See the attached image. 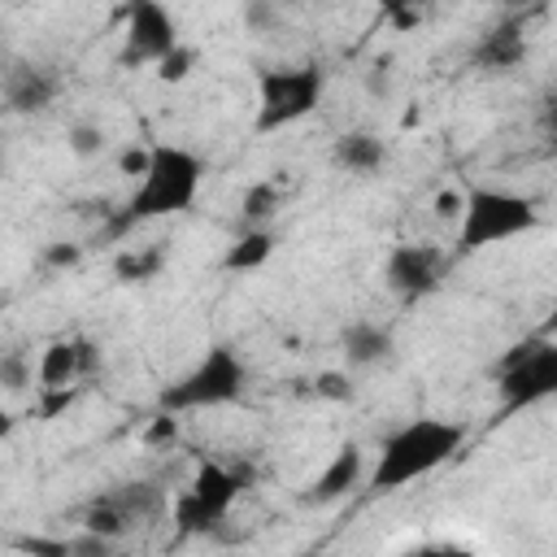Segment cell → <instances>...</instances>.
Listing matches in <instances>:
<instances>
[{
    "label": "cell",
    "mask_w": 557,
    "mask_h": 557,
    "mask_svg": "<svg viewBox=\"0 0 557 557\" xmlns=\"http://www.w3.org/2000/svg\"><path fill=\"white\" fill-rule=\"evenodd\" d=\"M405 557H470V553L466 548H453V544H422V548H413Z\"/></svg>",
    "instance_id": "4316f807"
},
{
    "label": "cell",
    "mask_w": 557,
    "mask_h": 557,
    "mask_svg": "<svg viewBox=\"0 0 557 557\" xmlns=\"http://www.w3.org/2000/svg\"><path fill=\"white\" fill-rule=\"evenodd\" d=\"M35 383V357L30 352H22V348H9V352H0V387L4 392H26Z\"/></svg>",
    "instance_id": "ffe728a7"
},
{
    "label": "cell",
    "mask_w": 557,
    "mask_h": 557,
    "mask_svg": "<svg viewBox=\"0 0 557 557\" xmlns=\"http://www.w3.org/2000/svg\"><path fill=\"white\" fill-rule=\"evenodd\" d=\"M178 22L165 4L135 0L122 9V61L126 65H157L178 48Z\"/></svg>",
    "instance_id": "52a82bcc"
},
{
    "label": "cell",
    "mask_w": 557,
    "mask_h": 557,
    "mask_svg": "<svg viewBox=\"0 0 557 557\" xmlns=\"http://www.w3.org/2000/svg\"><path fill=\"white\" fill-rule=\"evenodd\" d=\"M283 205V191H278V183H252L248 191H244V200H239V218H244V231H252V226H265L270 222V213Z\"/></svg>",
    "instance_id": "ac0fdd59"
},
{
    "label": "cell",
    "mask_w": 557,
    "mask_h": 557,
    "mask_svg": "<svg viewBox=\"0 0 557 557\" xmlns=\"http://www.w3.org/2000/svg\"><path fill=\"white\" fill-rule=\"evenodd\" d=\"M392 348H396L392 326H383V322H374V318H357V322L344 326V361H348L352 370H370V366L387 361Z\"/></svg>",
    "instance_id": "5bb4252c"
},
{
    "label": "cell",
    "mask_w": 557,
    "mask_h": 557,
    "mask_svg": "<svg viewBox=\"0 0 557 557\" xmlns=\"http://www.w3.org/2000/svg\"><path fill=\"white\" fill-rule=\"evenodd\" d=\"M527 57V39H522V26H496L492 35L479 39L474 48V61L487 65V70H513L518 61Z\"/></svg>",
    "instance_id": "2e32d148"
},
{
    "label": "cell",
    "mask_w": 557,
    "mask_h": 557,
    "mask_svg": "<svg viewBox=\"0 0 557 557\" xmlns=\"http://www.w3.org/2000/svg\"><path fill=\"white\" fill-rule=\"evenodd\" d=\"M57 87H61L57 74L30 61H9L0 70V96L13 113H44L57 100Z\"/></svg>",
    "instance_id": "8fae6325"
},
{
    "label": "cell",
    "mask_w": 557,
    "mask_h": 557,
    "mask_svg": "<svg viewBox=\"0 0 557 557\" xmlns=\"http://www.w3.org/2000/svg\"><path fill=\"white\" fill-rule=\"evenodd\" d=\"M65 139H70V152H74V157H96V152L104 148V131H100L96 122H74Z\"/></svg>",
    "instance_id": "7402d4cb"
},
{
    "label": "cell",
    "mask_w": 557,
    "mask_h": 557,
    "mask_svg": "<svg viewBox=\"0 0 557 557\" xmlns=\"http://www.w3.org/2000/svg\"><path fill=\"white\" fill-rule=\"evenodd\" d=\"M553 392H557V348L548 339L522 344V352H513L500 374L505 409H531V405L548 400Z\"/></svg>",
    "instance_id": "ba28073f"
},
{
    "label": "cell",
    "mask_w": 557,
    "mask_h": 557,
    "mask_svg": "<svg viewBox=\"0 0 557 557\" xmlns=\"http://www.w3.org/2000/svg\"><path fill=\"white\" fill-rule=\"evenodd\" d=\"M74 257H78V248H57L52 252V261H74Z\"/></svg>",
    "instance_id": "f1b7e54d"
},
{
    "label": "cell",
    "mask_w": 557,
    "mask_h": 557,
    "mask_svg": "<svg viewBox=\"0 0 557 557\" xmlns=\"http://www.w3.org/2000/svg\"><path fill=\"white\" fill-rule=\"evenodd\" d=\"M313 387H318L322 396H331V400H348V396H352V383H348V374H344V370H326Z\"/></svg>",
    "instance_id": "cb8c5ba5"
},
{
    "label": "cell",
    "mask_w": 557,
    "mask_h": 557,
    "mask_svg": "<svg viewBox=\"0 0 557 557\" xmlns=\"http://www.w3.org/2000/svg\"><path fill=\"white\" fill-rule=\"evenodd\" d=\"M244 492V474L222 466V461H200L187 492L174 500V513H178V527L183 531H209L213 522H222L231 513V505L239 500Z\"/></svg>",
    "instance_id": "8992f818"
},
{
    "label": "cell",
    "mask_w": 557,
    "mask_h": 557,
    "mask_svg": "<svg viewBox=\"0 0 557 557\" xmlns=\"http://www.w3.org/2000/svg\"><path fill=\"white\" fill-rule=\"evenodd\" d=\"M117 170H122V178H139V174L148 170V144H131V148H122Z\"/></svg>",
    "instance_id": "603a6c76"
},
{
    "label": "cell",
    "mask_w": 557,
    "mask_h": 557,
    "mask_svg": "<svg viewBox=\"0 0 557 557\" xmlns=\"http://www.w3.org/2000/svg\"><path fill=\"white\" fill-rule=\"evenodd\" d=\"M270 252H274V231H270V226H252V231H244V235L226 248L222 265H226V270H257V265L270 261Z\"/></svg>",
    "instance_id": "e0dca14e"
},
{
    "label": "cell",
    "mask_w": 557,
    "mask_h": 557,
    "mask_svg": "<svg viewBox=\"0 0 557 557\" xmlns=\"http://www.w3.org/2000/svg\"><path fill=\"white\" fill-rule=\"evenodd\" d=\"M191 70H196V48H187V44H178L165 61H157V78H161V83H174V87L187 83Z\"/></svg>",
    "instance_id": "44dd1931"
},
{
    "label": "cell",
    "mask_w": 557,
    "mask_h": 557,
    "mask_svg": "<svg viewBox=\"0 0 557 557\" xmlns=\"http://www.w3.org/2000/svg\"><path fill=\"white\" fill-rule=\"evenodd\" d=\"M331 157H335V165L348 170V174H379V170L387 165V144H383V135H374V131H344V135L335 139Z\"/></svg>",
    "instance_id": "9a60e30c"
},
{
    "label": "cell",
    "mask_w": 557,
    "mask_h": 557,
    "mask_svg": "<svg viewBox=\"0 0 557 557\" xmlns=\"http://www.w3.org/2000/svg\"><path fill=\"white\" fill-rule=\"evenodd\" d=\"M244 383H248V361L231 348V344H213L183 379H174L165 392H161V413H196V409H222L231 400L244 396Z\"/></svg>",
    "instance_id": "277c9868"
},
{
    "label": "cell",
    "mask_w": 557,
    "mask_h": 557,
    "mask_svg": "<svg viewBox=\"0 0 557 557\" xmlns=\"http://www.w3.org/2000/svg\"><path fill=\"white\" fill-rule=\"evenodd\" d=\"M366 453L357 448V444H344V448H335V457L322 466V474L318 479H309V487H305V500H313V505H331V500H339V496H348L357 483H366Z\"/></svg>",
    "instance_id": "4fadbf2b"
},
{
    "label": "cell",
    "mask_w": 557,
    "mask_h": 557,
    "mask_svg": "<svg viewBox=\"0 0 557 557\" xmlns=\"http://www.w3.org/2000/svg\"><path fill=\"white\" fill-rule=\"evenodd\" d=\"M440 278H444V257L431 244H396L383 261V283L405 305L426 300L440 287Z\"/></svg>",
    "instance_id": "30bf717a"
},
{
    "label": "cell",
    "mask_w": 557,
    "mask_h": 557,
    "mask_svg": "<svg viewBox=\"0 0 557 557\" xmlns=\"http://www.w3.org/2000/svg\"><path fill=\"white\" fill-rule=\"evenodd\" d=\"M165 265V248H131L117 257V278L122 283H148Z\"/></svg>",
    "instance_id": "d6986e66"
},
{
    "label": "cell",
    "mask_w": 557,
    "mask_h": 557,
    "mask_svg": "<svg viewBox=\"0 0 557 557\" xmlns=\"http://www.w3.org/2000/svg\"><path fill=\"white\" fill-rule=\"evenodd\" d=\"M244 22L265 30V26H278V22H283V13H278L274 4H248V9H244Z\"/></svg>",
    "instance_id": "484cf974"
},
{
    "label": "cell",
    "mask_w": 557,
    "mask_h": 557,
    "mask_svg": "<svg viewBox=\"0 0 557 557\" xmlns=\"http://www.w3.org/2000/svg\"><path fill=\"white\" fill-rule=\"evenodd\" d=\"M435 218H440V222H457V218H461V191H457V187H444V191L435 196Z\"/></svg>",
    "instance_id": "d4e9b609"
},
{
    "label": "cell",
    "mask_w": 557,
    "mask_h": 557,
    "mask_svg": "<svg viewBox=\"0 0 557 557\" xmlns=\"http://www.w3.org/2000/svg\"><path fill=\"white\" fill-rule=\"evenodd\" d=\"M161 505H165V496H161L152 483H126V487H117V492H104V496H96L91 509H87V535H91V540H117V535H126L135 522L152 518Z\"/></svg>",
    "instance_id": "9c48e42d"
},
{
    "label": "cell",
    "mask_w": 557,
    "mask_h": 557,
    "mask_svg": "<svg viewBox=\"0 0 557 557\" xmlns=\"http://www.w3.org/2000/svg\"><path fill=\"white\" fill-rule=\"evenodd\" d=\"M13 431H17V413H13L9 405H0V444H4Z\"/></svg>",
    "instance_id": "83f0119b"
},
{
    "label": "cell",
    "mask_w": 557,
    "mask_h": 557,
    "mask_svg": "<svg viewBox=\"0 0 557 557\" xmlns=\"http://www.w3.org/2000/svg\"><path fill=\"white\" fill-rule=\"evenodd\" d=\"M91 366H96L91 344H83V339H52V344L35 357V383H39V387H70V383H78Z\"/></svg>",
    "instance_id": "7c38bea8"
},
{
    "label": "cell",
    "mask_w": 557,
    "mask_h": 557,
    "mask_svg": "<svg viewBox=\"0 0 557 557\" xmlns=\"http://www.w3.org/2000/svg\"><path fill=\"white\" fill-rule=\"evenodd\" d=\"M466 444V426L448 422V418H409L396 431H387L379 440L374 466L366 470V487L374 492H400L426 474H435L444 461H453V453H461Z\"/></svg>",
    "instance_id": "6da1fadb"
},
{
    "label": "cell",
    "mask_w": 557,
    "mask_h": 557,
    "mask_svg": "<svg viewBox=\"0 0 557 557\" xmlns=\"http://www.w3.org/2000/svg\"><path fill=\"white\" fill-rule=\"evenodd\" d=\"M540 226L535 200L505 191V187H470L461 191V218H457V252H483L496 244H509Z\"/></svg>",
    "instance_id": "3957f363"
},
{
    "label": "cell",
    "mask_w": 557,
    "mask_h": 557,
    "mask_svg": "<svg viewBox=\"0 0 557 557\" xmlns=\"http://www.w3.org/2000/svg\"><path fill=\"white\" fill-rule=\"evenodd\" d=\"M200 183H205L200 152L157 139V144H148V170L135 178V191L122 205V218L113 226H135V222H157V218L187 213L200 196Z\"/></svg>",
    "instance_id": "7a4b0ae2"
},
{
    "label": "cell",
    "mask_w": 557,
    "mask_h": 557,
    "mask_svg": "<svg viewBox=\"0 0 557 557\" xmlns=\"http://www.w3.org/2000/svg\"><path fill=\"white\" fill-rule=\"evenodd\" d=\"M326 91L322 65H270L257 74V131H283L305 122Z\"/></svg>",
    "instance_id": "5b68a950"
}]
</instances>
